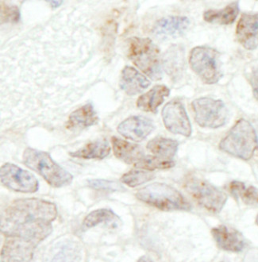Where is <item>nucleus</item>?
<instances>
[{"mask_svg": "<svg viewBox=\"0 0 258 262\" xmlns=\"http://www.w3.org/2000/svg\"><path fill=\"white\" fill-rule=\"evenodd\" d=\"M214 241L221 250L239 253L246 246L244 237L238 230L220 225L211 230Z\"/></svg>", "mask_w": 258, "mask_h": 262, "instance_id": "nucleus-15", "label": "nucleus"}, {"mask_svg": "<svg viewBox=\"0 0 258 262\" xmlns=\"http://www.w3.org/2000/svg\"><path fill=\"white\" fill-rule=\"evenodd\" d=\"M21 18L20 10L17 6L8 5L1 2V21L4 23H18Z\"/></svg>", "mask_w": 258, "mask_h": 262, "instance_id": "nucleus-28", "label": "nucleus"}, {"mask_svg": "<svg viewBox=\"0 0 258 262\" xmlns=\"http://www.w3.org/2000/svg\"><path fill=\"white\" fill-rule=\"evenodd\" d=\"M37 246L14 237H6L1 262H30Z\"/></svg>", "mask_w": 258, "mask_h": 262, "instance_id": "nucleus-11", "label": "nucleus"}, {"mask_svg": "<svg viewBox=\"0 0 258 262\" xmlns=\"http://www.w3.org/2000/svg\"><path fill=\"white\" fill-rule=\"evenodd\" d=\"M195 119L201 127L216 129L223 126L227 119V109L222 100L203 97L192 102Z\"/></svg>", "mask_w": 258, "mask_h": 262, "instance_id": "nucleus-8", "label": "nucleus"}, {"mask_svg": "<svg viewBox=\"0 0 258 262\" xmlns=\"http://www.w3.org/2000/svg\"><path fill=\"white\" fill-rule=\"evenodd\" d=\"M175 165L171 160L161 159L156 156H145L135 166L140 169L147 171L155 170V169H167L173 168Z\"/></svg>", "mask_w": 258, "mask_h": 262, "instance_id": "nucleus-25", "label": "nucleus"}, {"mask_svg": "<svg viewBox=\"0 0 258 262\" xmlns=\"http://www.w3.org/2000/svg\"><path fill=\"white\" fill-rule=\"evenodd\" d=\"M111 146L106 138H102L89 142L81 149L69 152L73 158L81 159L103 160L110 154Z\"/></svg>", "mask_w": 258, "mask_h": 262, "instance_id": "nucleus-20", "label": "nucleus"}, {"mask_svg": "<svg viewBox=\"0 0 258 262\" xmlns=\"http://www.w3.org/2000/svg\"><path fill=\"white\" fill-rule=\"evenodd\" d=\"M169 94V89L166 86H154L148 92L138 98L137 106L143 112L156 113L158 107L165 101V98L168 97Z\"/></svg>", "mask_w": 258, "mask_h": 262, "instance_id": "nucleus-18", "label": "nucleus"}, {"mask_svg": "<svg viewBox=\"0 0 258 262\" xmlns=\"http://www.w3.org/2000/svg\"><path fill=\"white\" fill-rule=\"evenodd\" d=\"M239 13V2H233L220 11L208 10L203 14V19L207 23L229 25L235 21Z\"/></svg>", "mask_w": 258, "mask_h": 262, "instance_id": "nucleus-22", "label": "nucleus"}, {"mask_svg": "<svg viewBox=\"0 0 258 262\" xmlns=\"http://www.w3.org/2000/svg\"><path fill=\"white\" fill-rule=\"evenodd\" d=\"M189 63L193 71L207 84H214L221 79L220 53L210 47L197 46L191 50Z\"/></svg>", "mask_w": 258, "mask_h": 262, "instance_id": "nucleus-6", "label": "nucleus"}, {"mask_svg": "<svg viewBox=\"0 0 258 262\" xmlns=\"http://www.w3.org/2000/svg\"><path fill=\"white\" fill-rule=\"evenodd\" d=\"M150 83V81L135 68L126 66L122 69L119 85L128 96H135L144 92L149 87Z\"/></svg>", "mask_w": 258, "mask_h": 262, "instance_id": "nucleus-16", "label": "nucleus"}, {"mask_svg": "<svg viewBox=\"0 0 258 262\" xmlns=\"http://www.w3.org/2000/svg\"><path fill=\"white\" fill-rule=\"evenodd\" d=\"M177 141L170 138L157 137L147 144V149L156 157L161 159L171 160L175 156L178 149Z\"/></svg>", "mask_w": 258, "mask_h": 262, "instance_id": "nucleus-21", "label": "nucleus"}, {"mask_svg": "<svg viewBox=\"0 0 258 262\" xmlns=\"http://www.w3.org/2000/svg\"><path fill=\"white\" fill-rule=\"evenodd\" d=\"M128 57L141 71L154 80L162 78L159 49L149 38L133 37L127 40Z\"/></svg>", "mask_w": 258, "mask_h": 262, "instance_id": "nucleus-4", "label": "nucleus"}, {"mask_svg": "<svg viewBox=\"0 0 258 262\" xmlns=\"http://www.w3.org/2000/svg\"><path fill=\"white\" fill-rule=\"evenodd\" d=\"M249 83L251 84L253 95L258 100V67L255 68L249 76Z\"/></svg>", "mask_w": 258, "mask_h": 262, "instance_id": "nucleus-30", "label": "nucleus"}, {"mask_svg": "<svg viewBox=\"0 0 258 262\" xmlns=\"http://www.w3.org/2000/svg\"><path fill=\"white\" fill-rule=\"evenodd\" d=\"M226 154L245 161L251 159L258 148V138L250 122L240 119L220 144Z\"/></svg>", "mask_w": 258, "mask_h": 262, "instance_id": "nucleus-3", "label": "nucleus"}, {"mask_svg": "<svg viewBox=\"0 0 258 262\" xmlns=\"http://www.w3.org/2000/svg\"><path fill=\"white\" fill-rule=\"evenodd\" d=\"M162 119L165 127L171 133L190 137L191 125L182 102L174 99L168 102L162 110Z\"/></svg>", "mask_w": 258, "mask_h": 262, "instance_id": "nucleus-10", "label": "nucleus"}, {"mask_svg": "<svg viewBox=\"0 0 258 262\" xmlns=\"http://www.w3.org/2000/svg\"><path fill=\"white\" fill-rule=\"evenodd\" d=\"M23 163L37 172L53 188H61L71 184L73 175L56 163L48 152L27 148L23 152Z\"/></svg>", "mask_w": 258, "mask_h": 262, "instance_id": "nucleus-2", "label": "nucleus"}, {"mask_svg": "<svg viewBox=\"0 0 258 262\" xmlns=\"http://www.w3.org/2000/svg\"><path fill=\"white\" fill-rule=\"evenodd\" d=\"M120 222L119 217L108 209H99L91 212L83 220V225L88 228L96 227L100 223H116Z\"/></svg>", "mask_w": 258, "mask_h": 262, "instance_id": "nucleus-24", "label": "nucleus"}, {"mask_svg": "<svg viewBox=\"0 0 258 262\" xmlns=\"http://www.w3.org/2000/svg\"><path fill=\"white\" fill-rule=\"evenodd\" d=\"M154 122L143 116H131L121 122L117 129L124 138L134 142L143 141L154 131Z\"/></svg>", "mask_w": 258, "mask_h": 262, "instance_id": "nucleus-12", "label": "nucleus"}, {"mask_svg": "<svg viewBox=\"0 0 258 262\" xmlns=\"http://www.w3.org/2000/svg\"><path fill=\"white\" fill-rule=\"evenodd\" d=\"M88 185L93 189L103 191H121L125 190L119 183L106 180H89Z\"/></svg>", "mask_w": 258, "mask_h": 262, "instance_id": "nucleus-29", "label": "nucleus"}, {"mask_svg": "<svg viewBox=\"0 0 258 262\" xmlns=\"http://www.w3.org/2000/svg\"><path fill=\"white\" fill-rule=\"evenodd\" d=\"M99 117L92 103L83 105L69 115L66 127L69 129H84L97 124Z\"/></svg>", "mask_w": 258, "mask_h": 262, "instance_id": "nucleus-19", "label": "nucleus"}, {"mask_svg": "<svg viewBox=\"0 0 258 262\" xmlns=\"http://www.w3.org/2000/svg\"><path fill=\"white\" fill-rule=\"evenodd\" d=\"M112 141L114 154L125 163L135 165L145 157L143 149L137 144L131 143L117 137H113Z\"/></svg>", "mask_w": 258, "mask_h": 262, "instance_id": "nucleus-17", "label": "nucleus"}, {"mask_svg": "<svg viewBox=\"0 0 258 262\" xmlns=\"http://www.w3.org/2000/svg\"><path fill=\"white\" fill-rule=\"evenodd\" d=\"M236 36L245 49L255 50L258 46V14H242L238 23Z\"/></svg>", "mask_w": 258, "mask_h": 262, "instance_id": "nucleus-13", "label": "nucleus"}, {"mask_svg": "<svg viewBox=\"0 0 258 262\" xmlns=\"http://www.w3.org/2000/svg\"><path fill=\"white\" fill-rule=\"evenodd\" d=\"M256 224H257V225H258V215H257V216H256Z\"/></svg>", "mask_w": 258, "mask_h": 262, "instance_id": "nucleus-33", "label": "nucleus"}, {"mask_svg": "<svg viewBox=\"0 0 258 262\" xmlns=\"http://www.w3.org/2000/svg\"><path fill=\"white\" fill-rule=\"evenodd\" d=\"M0 179L3 185L9 189L23 193H34L38 190L39 183L35 176L14 164L6 163L0 168Z\"/></svg>", "mask_w": 258, "mask_h": 262, "instance_id": "nucleus-9", "label": "nucleus"}, {"mask_svg": "<svg viewBox=\"0 0 258 262\" xmlns=\"http://www.w3.org/2000/svg\"><path fill=\"white\" fill-rule=\"evenodd\" d=\"M187 192L200 206L210 212L218 214L223 210L227 196L207 181L191 177L185 183Z\"/></svg>", "mask_w": 258, "mask_h": 262, "instance_id": "nucleus-7", "label": "nucleus"}, {"mask_svg": "<svg viewBox=\"0 0 258 262\" xmlns=\"http://www.w3.org/2000/svg\"><path fill=\"white\" fill-rule=\"evenodd\" d=\"M136 197L161 211H189L191 205L184 195L168 184L154 183L137 191Z\"/></svg>", "mask_w": 258, "mask_h": 262, "instance_id": "nucleus-5", "label": "nucleus"}, {"mask_svg": "<svg viewBox=\"0 0 258 262\" xmlns=\"http://www.w3.org/2000/svg\"><path fill=\"white\" fill-rule=\"evenodd\" d=\"M55 204L40 199L14 200L1 214V232L37 246L52 233Z\"/></svg>", "mask_w": 258, "mask_h": 262, "instance_id": "nucleus-1", "label": "nucleus"}, {"mask_svg": "<svg viewBox=\"0 0 258 262\" xmlns=\"http://www.w3.org/2000/svg\"><path fill=\"white\" fill-rule=\"evenodd\" d=\"M77 257V252L74 246L64 245L52 257L50 262H76Z\"/></svg>", "mask_w": 258, "mask_h": 262, "instance_id": "nucleus-27", "label": "nucleus"}, {"mask_svg": "<svg viewBox=\"0 0 258 262\" xmlns=\"http://www.w3.org/2000/svg\"><path fill=\"white\" fill-rule=\"evenodd\" d=\"M155 175L150 171L131 170L121 177V181L131 188L139 186L154 179Z\"/></svg>", "mask_w": 258, "mask_h": 262, "instance_id": "nucleus-26", "label": "nucleus"}, {"mask_svg": "<svg viewBox=\"0 0 258 262\" xmlns=\"http://www.w3.org/2000/svg\"><path fill=\"white\" fill-rule=\"evenodd\" d=\"M229 191L237 200H242L248 205L258 204V189L253 186H248L240 181H232L229 185Z\"/></svg>", "mask_w": 258, "mask_h": 262, "instance_id": "nucleus-23", "label": "nucleus"}, {"mask_svg": "<svg viewBox=\"0 0 258 262\" xmlns=\"http://www.w3.org/2000/svg\"><path fill=\"white\" fill-rule=\"evenodd\" d=\"M48 3H50L52 8H57L63 4V1H48Z\"/></svg>", "mask_w": 258, "mask_h": 262, "instance_id": "nucleus-31", "label": "nucleus"}, {"mask_svg": "<svg viewBox=\"0 0 258 262\" xmlns=\"http://www.w3.org/2000/svg\"><path fill=\"white\" fill-rule=\"evenodd\" d=\"M190 26V20L184 16H168L155 23L153 33L161 39H169L180 37Z\"/></svg>", "mask_w": 258, "mask_h": 262, "instance_id": "nucleus-14", "label": "nucleus"}, {"mask_svg": "<svg viewBox=\"0 0 258 262\" xmlns=\"http://www.w3.org/2000/svg\"><path fill=\"white\" fill-rule=\"evenodd\" d=\"M138 262H153L150 259L148 258L147 257H142L138 260Z\"/></svg>", "mask_w": 258, "mask_h": 262, "instance_id": "nucleus-32", "label": "nucleus"}]
</instances>
